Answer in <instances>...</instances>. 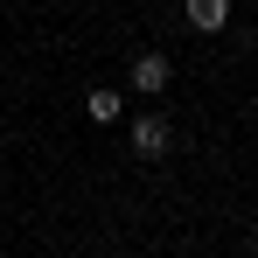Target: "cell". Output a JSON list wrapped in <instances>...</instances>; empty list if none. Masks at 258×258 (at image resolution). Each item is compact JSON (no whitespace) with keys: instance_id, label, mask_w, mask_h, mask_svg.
Returning a JSON list of instances; mask_svg holds the SVG:
<instances>
[{"instance_id":"cell-4","label":"cell","mask_w":258,"mask_h":258,"mask_svg":"<svg viewBox=\"0 0 258 258\" xmlns=\"http://www.w3.org/2000/svg\"><path fill=\"white\" fill-rule=\"evenodd\" d=\"M84 112H91V119H98V126H112V119L126 112V98H119V91L105 84V91H91V98H84Z\"/></svg>"},{"instance_id":"cell-1","label":"cell","mask_w":258,"mask_h":258,"mask_svg":"<svg viewBox=\"0 0 258 258\" xmlns=\"http://www.w3.org/2000/svg\"><path fill=\"white\" fill-rule=\"evenodd\" d=\"M126 147L140 154V161H161L174 147V126H168V112H140V119H126Z\"/></svg>"},{"instance_id":"cell-3","label":"cell","mask_w":258,"mask_h":258,"mask_svg":"<svg viewBox=\"0 0 258 258\" xmlns=\"http://www.w3.org/2000/svg\"><path fill=\"white\" fill-rule=\"evenodd\" d=\"M181 14H188L196 35H216V28L230 21V0H181Z\"/></svg>"},{"instance_id":"cell-2","label":"cell","mask_w":258,"mask_h":258,"mask_svg":"<svg viewBox=\"0 0 258 258\" xmlns=\"http://www.w3.org/2000/svg\"><path fill=\"white\" fill-rule=\"evenodd\" d=\"M126 84L140 91V98H161V91L174 84V63L161 56V49H147V56H133V70H126Z\"/></svg>"}]
</instances>
